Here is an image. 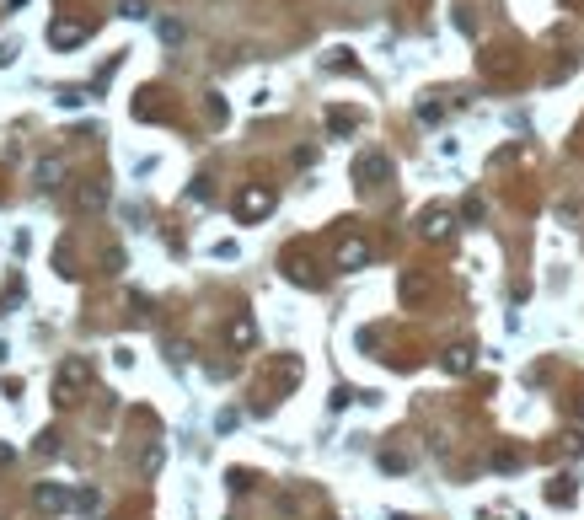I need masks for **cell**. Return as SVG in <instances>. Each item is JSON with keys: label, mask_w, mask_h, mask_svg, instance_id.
Segmentation results:
<instances>
[{"label": "cell", "mask_w": 584, "mask_h": 520, "mask_svg": "<svg viewBox=\"0 0 584 520\" xmlns=\"http://www.w3.org/2000/svg\"><path fill=\"white\" fill-rule=\"evenodd\" d=\"M273 210V188H241V199H236V214L241 220H257V214H269Z\"/></svg>", "instance_id": "1"}, {"label": "cell", "mask_w": 584, "mask_h": 520, "mask_svg": "<svg viewBox=\"0 0 584 520\" xmlns=\"http://www.w3.org/2000/svg\"><path fill=\"white\" fill-rule=\"evenodd\" d=\"M386 172H391V161H386V156H375V151L354 161V177H360V183H381Z\"/></svg>", "instance_id": "2"}, {"label": "cell", "mask_w": 584, "mask_h": 520, "mask_svg": "<svg viewBox=\"0 0 584 520\" xmlns=\"http://www.w3.org/2000/svg\"><path fill=\"white\" fill-rule=\"evenodd\" d=\"M482 76H498V81H504V76H515V60L504 54V48H494V54L482 60Z\"/></svg>", "instance_id": "3"}, {"label": "cell", "mask_w": 584, "mask_h": 520, "mask_svg": "<svg viewBox=\"0 0 584 520\" xmlns=\"http://www.w3.org/2000/svg\"><path fill=\"white\" fill-rule=\"evenodd\" d=\"M365 258H370V247H365V242H344V247H338V263H344V268H360Z\"/></svg>", "instance_id": "4"}, {"label": "cell", "mask_w": 584, "mask_h": 520, "mask_svg": "<svg viewBox=\"0 0 584 520\" xmlns=\"http://www.w3.org/2000/svg\"><path fill=\"white\" fill-rule=\"evenodd\" d=\"M102 199H107V188H102V183H86L81 193H75V204H81V210H97Z\"/></svg>", "instance_id": "5"}, {"label": "cell", "mask_w": 584, "mask_h": 520, "mask_svg": "<svg viewBox=\"0 0 584 520\" xmlns=\"http://www.w3.org/2000/svg\"><path fill=\"white\" fill-rule=\"evenodd\" d=\"M423 231H429V236H445V231H450V214H445V210H429V214H423Z\"/></svg>", "instance_id": "6"}, {"label": "cell", "mask_w": 584, "mask_h": 520, "mask_svg": "<svg viewBox=\"0 0 584 520\" xmlns=\"http://www.w3.org/2000/svg\"><path fill=\"white\" fill-rule=\"evenodd\" d=\"M48 38H54V43H75V38H81V27H75V22H54V27H48Z\"/></svg>", "instance_id": "7"}, {"label": "cell", "mask_w": 584, "mask_h": 520, "mask_svg": "<svg viewBox=\"0 0 584 520\" xmlns=\"http://www.w3.org/2000/svg\"><path fill=\"white\" fill-rule=\"evenodd\" d=\"M445 365H450V370H466V365H472V349H450Z\"/></svg>", "instance_id": "8"}, {"label": "cell", "mask_w": 584, "mask_h": 520, "mask_svg": "<svg viewBox=\"0 0 584 520\" xmlns=\"http://www.w3.org/2000/svg\"><path fill=\"white\" fill-rule=\"evenodd\" d=\"M231 338H236V343H241V349H247V343H252V322H247V317H241V322H236V327H231Z\"/></svg>", "instance_id": "9"}]
</instances>
